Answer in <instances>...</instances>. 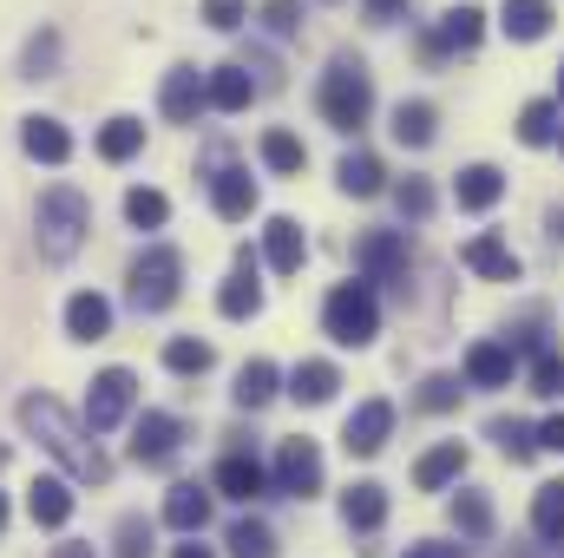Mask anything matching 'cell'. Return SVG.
<instances>
[{
	"mask_svg": "<svg viewBox=\"0 0 564 558\" xmlns=\"http://www.w3.org/2000/svg\"><path fill=\"white\" fill-rule=\"evenodd\" d=\"M20 427H26V433H33V440H40L73 480H93V486L112 480V460L99 453V440H86V427L66 415L53 395H26V401H20Z\"/></svg>",
	"mask_w": 564,
	"mask_h": 558,
	"instance_id": "cell-1",
	"label": "cell"
},
{
	"mask_svg": "<svg viewBox=\"0 0 564 558\" xmlns=\"http://www.w3.org/2000/svg\"><path fill=\"white\" fill-rule=\"evenodd\" d=\"M86 230H93V204H86L73 184L40 191L33 244H40V257H46V264H73V257H79V244H86Z\"/></svg>",
	"mask_w": 564,
	"mask_h": 558,
	"instance_id": "cell-2",
	"label": "cell"
},
{
	"mask_svg": "<svg viewBox=\"0 0 564 558\" xmlns=\"http://www.w3.org/2000/svg\"><path fill=\"white\" fill-rule=\"evenodd\" d=\"M315 106H322V119H328L335 132H361V126H368V112H375V79H368V66H361L355 53L328 60Z\"/></svg>",
	"mask_w": 564,
	"mask_h": 558,
	"instance_id": "cell-3",
	"label": "cell"
},
{
	"mask_svg": "<svg viewBox=\"0 0 564 558\" xmlns=\"http://www.w3.org/2000/svg\"><path fill=\"white\" fill-rule=\"evenodd\" d=\"M322 329H328V342H341V348H368V342L381 335V302H375V289H368V282H335L328 302H322Z\"/></svg>",
	"mask_w": 564,
	"mask_h": 558,
	"instance_id": "cell-4",
	"label": "cell"
},
{
	"mask_svg": "<svg viewBox=\"0 0 564 558\" xmlns=\"http://www.w3.org/2000/svg\"><path fill=\"white\" fill-rule=\"evenodd\" d=\"M132 309L139 315H158V309H171L177 302V282H184V257L171 250V244H151L132 257Z\"/></svg>",
	"mask_w": 564,
	"mask_h": 558,
	"instance_id": "cell-5",
	"label": "cell"
},
{
	"mask_svg": "<svg viewBox=\"0 0 564 558\" xmlns=\"http://www.w3.org/2000/svg\"><path fill=\"white\" fill-rule=\"evenodd\" d=\"M132 401H139V375H132V368H106V375H93L86 427H93V433H112L119 420L132 415Z\"/></svg>",
	"mask_w": 564,
	"mask_h": 558,
	"instance_id": "cell-6",
	"label": "cell"
},
{
	"mask_svg": "<svg viewBox=\"0 0 564 558\" xmlns=\"http://www.w3.org/2000/svg\"><path fill=\"white\" fill-rule=\"evenodd\" d=\"M276 493H289V500H315L322 493V447L308 433L276 447Z\"/></svg>",
	"mask_w": 564,
	"mask_h": 558,
	"instance_id": "cell-7",
	"label": "cell"
},
{
	"mask_svg": "<svg viewBox=\"0 0 564 558\" xmlns=\"http://www.w3.org/2000/svg\"><path fill=\"white\" fill-rule=\"evenodd\" d=\"M388 433H394V401H361L355 415H348V427H341V447L355 453V460H375L381 447H388Z\"/></svg>",
	"mask_w": 564,
	"mask_h": 558,
	"instance_id": "cell-8",
	"label": "cell"
},
{
	"mask_svg": "<svg viewBox=\"0 0 564 558\" xmlns=\"http://www.w3.org/2000/svg\"><path fill=\"white\" fill-rule=\"evenodd\" d=\"M177 440H184L177 415H164V408H144L139 427H132V460H139V466H171V460H177Z\"/></svg>",
	"mask_w": 564,
	"mask_h": 558,
	"instance_id": "cell-9",
	"label": "cell"
},
{
	"mask_svg": "<svg viewBox=\"0 0 564 558\" xmlns=\"http://www.w3.org/2000/svg\"><path fill=\"white\" fill-rule=\"evenodd\" d=\"M355 264H361L368 282H401L408 277V237H401V230H368V237L355 244Z\"/></svg>",
	"mask_w": 564,
	"mask_h": 558,
	"instance_id": "cell-10",
	"label": "cell"
},
{
	"mask_svg": "<svg viewBox=\"0 0 564 558\" xmlns=\"http://www.w3.org/2000/svg\"><path fill=\"white\" fill-rule=\"evenodd\" d=\"M158 106H164V119H171V126H191V119L210 106V79H204L197 66H171V73H164Z\"/></svg>",
	"mask_w": 564,
	"mask_h": 558,
	"instance_id": "cell-11",
	"label": "cell"
},
{
	"mask_svg": "<svg viewBox=\"0 0 564 558\" xmlns=\"http://www.w3.org/2000/svg\"><path fill=\"white\" fill-rule=\"evenodd\" d=\"M164 526H171V533H184V539H197V533L210 526V486L177 480V486L164 493Z\"/></svg>",
	"mask_w": 564,
	"mask_h": 558,
	"instance_id": "cell-12",
	"label": "cell"
},
{
	"mask_svg": "<svg viewBox=\"0 0 564 558\" xmlns=\"http://www.w3.org/2000/svg\"><path fill=\"white\" fill-rule=\"evenodd\" d=\"M459 264H466L473 277H486V282H519V257H512V244L492 237V230H479V237L459 250Z\"/></svg>",
	"mask_w": 564,
	"mask_h": 558,
	"instance_id": "cell-13",
	"label": "cell"
},
{
	"mask_svg": "<svg viewBox=\"0 0 564 558\" xmlns=\"http://www.w3.org/2000/svg\"><path fill=\"white\" fill-rule=\"evenodd\" d=\"M210 486L224 493V500H237V506H250V500H263V486H270V473L250 460V453H224L217 460V473H210Z\"/></svg>",
	"mask_w": 564,
	"mask_h": 558,
	"instance_id": "cell-14",
	"label": "cell"
},
{
	"mask_svg": "<svg viewBox=\"0 0 564 558\" xmlns=\"http://www.w3.org/2000/svg\"><path fill=\"white\" fill-rule=\"evenodd\" d=\"M20 151H26L33 164H66V158H73V132H66L59 119L33 112V119H20Z\"/></svg>",
	"mask_w": 564,
	"mask_h": 558,
	"instance_id": "cell-15",
	"label": "cell"
},
{
	"mask_svg": "<svg viewBox=\"0 0 564 558\" xmlns=\"http://www.w3.org/2000/svg\"><path fill=\"white\" fill-rule=\"evenodd\" d=\"M302 257H308L302 224H295V217H270V224H263V264H270L276 277H295V270H302Z\"/></svg>",
	"mask_w": 564,
	"mask_h": 558,
	"instance_id": "cell-16",
	"label": "cell"
},
{
	"mask_svg": "<svg viewBox=\"0 0 564 558\" xmlns=\"http://www.w3.org/2000/svg\"><path fill=\"white\" fill-rule=\"evenodd\" d=\"M210 204H217V217H250L257 211V178L250 171H237V164H217V178H210Z\"/></svg>",
	"mask_w": 564,
	"mask_h": 558,
	"instance_id": "cell-17",
	"label": "cell"
},
{
	"mask_svg": "<svg viewBox=\"0 0 564 558\" xmlns=\"http://www.w3.org/2000/svg\"><path fill=\"white\" fill-rule=\"evenodd\" d=\"M66 335H73V342H106V335H112V302H106L99 289H79V296L66 302Z\"/></svg>",
	"mask_w": 564,
	"mask_h": 558,
	"instance_id": "cell-18",
	"label": "cell"
},
{
	"mask_svg": "<svg viewBox=\"0 0 564 558\" xmlns=\"http://www.w3.org/2000/svg\"><path fill=\"white\" fill-rule=\"evenodd\" d=\"M512 368H519V355L506 342H473L466 348V382L473 388H512Z\"/></svg>",
	"mask_w": 564,
	"mask_h": 558,
	"instance_id": "cell-19",
	"label": "cell"
},
{
	"mask_svg": "<svg viewBox=\"0 0 564 558\" xmlns=\"http://www.w3.org/2000/svg\"><path fill=\"white\" fill-rule=\"evenodd\" d=\"M341 519H348V533H381V526H388V486L355 480V486L341 493Z\"/></svg>",
	"mask_w": 564,
	"mask_h": 558,
	"instance_id": "cell-20",
	"label": "cell"
},
{
	"mask_svg": "<svg viewBox=\"0 0 564 558\" xmlns=\"http://www.w3.org/2000/svg\"><path fill=\"white\" fill-rule=\"evenodd\" d=\"M459 473H466V447L459 440H440V447H426L421 460H414V486L421 493H446Z\"/></svg>",
	"mask_w": 564,
	"mask_h": 558,
	"instance_id": "cell-21",
	"label": "cell"
},
{
	"mask_svg": "<svg viewBox=\"0 0 564 558\" xmlns=\"http://www.w3.org/2000/svg\"><path fill=\"white\" fill-rule=\"evenodd\" d=\"M217 309H224L230 322H243V315H257V309H263V282H257V264H250V250H243V264L224 277V289H217Z\"/></svg>",
	"mask_w": 564,
	"mask_h": 558,
	"instance_id": "cell-22",
	"label": "cell"
},
{
	"mask_svg": "<svg viewBox=\"0 0 564 558\" xmlns=\"http://www.w3.org/2000/svg\"><path fill=\"white\" fill-rule=\"evenodd\" d=\"M453 197H459V211H492L506 197V171L499 164H466L453 178Z\"/></svg>",
	"mask_w": 564,
	"mask_h": 558,
	"instance_id": "cell-23",
	"label": "cell"
},
{
	"mask_svg": "<svg viewBox=\"0 0 564 558\" xmlns=\"http://www.w3.org/2000/svg\"><path fill=\"white\" fill-rule=\"evenodd\" d=\"M26 513H33V526L59 533V526L73 519V486H66V480H33V486H26Z\"/></svg>",
	"mask_w": 564,
	"mask_h": 558,
	"instance_id": "cell-24",
	"label": "cell"
},
{
	"mask_svg": "<svg viewBox=\"0 0 564 558\" xmlns=\"http://www.w3.org/2000/svg\"><path fill=\"white\" fill-rule=\"evenodd\" d=\"M335 388H341V368H335V362H295V375H289V395H295L302 408L335 401Z\"/></svg>",
	"mask_w": 564,
	"mask_h": 558,
	"instance_id": "cell-25",
	"label": "cell"
},
{
	"mask_svg": "<svg viewBox=\"0 0 564 558\" xmlns=\"http://www.w3.org/2000/svg\"><path fill=\"white\" fill-rule=\"evenodd\" d=\"M499 26H506V40L532 46V40H545V33H552V0H506Z\"/></svg>",
	"mask_w": 564,
	"mask_h": 558,
	"instance_id": "cell-26",
	"label": "cell"
},
{
	"mask_svg": "<svg viewBox=\"0 0 564 558\" xmlns=\"http://www.w3.org/2000/svg\"><path fill=\"white\" fill-rule=\"evenodd\" d=\"M276 362H263V355H257V362H243V368H237V388H230V395H237V408H243V415H257V408H270V401H276Z\"/></svg>",
	"mask_w": 564,
	"mask_h": 558,
	"instance_id": "cell-27",
	"label": "cell"
},
{
	"mask_svg": "<svg viewBox=\"0 0 564 558\" xmlns=\"http://www.w3.org/2000/svg\"><path fill=\"white\" fill-rule=\"evenodd\" d=\"M479 33H486V13L479 7H453L446 20H440V33H426V53H446V46H479Z\"/></svg>",
	"mask_w": 564,
	"mask_h": 558,
	"instance_id": "cell-28",
	"label": "cell"
},
{
	"mask_svg": "<svg viewBox=\"0 0 564 558\" xmlns=\"http://www.w3.org/2000/svg\"><path fill=\"white\" fill-rule=\"evenodd\" d=\"M204 79H210V106H217V112H243V106L257 99V79H250V66H210Z\"/></svg>",
	"mask_w": 564,
	"mask_h": 558,
	"instance_id": "cell-29",
	"label": "cell"
},
{
	"mask_svg": "<svg viewBox=\"0 0 564 558\" xmlns=\"http://www.w3.org/2000/svg\"><path fill=\"white\" fill-rule=\"evenodd\" d=\"M532 533H539L545 546H564V480H545V486L532 493Z\"/></svg>",
	"mask_w": 564,
	"mask_h": 558,
	"instance_id": "cell-30",
	"label": "cell"
},
{
	"mask_svg": "<svg viewBox=\"0 0 564 558\" xmlns=\"http://www.w3.org/2000/svg\"><path fill=\"white\" fill-rule=\"evenodd\" d=\"M139 144H144V119H132V112H119V119L99 126V158H106V164L139 158Z\"/></svg>",
	"mask_w": 564,
	"mask_h": 558,
	"instance_id": "cell-31",
	"label": "cell"
},
{
	"mask_svg": "<svg viewBox=\"0 0 564 558\" xmlns=\"http://www.w3.org/2000/svg\"><path fill=\"white\" fill-rule=\"evenodd\" d=\"M335 178H341V191H348V197H375V191L388 184V171H381V158H375V151H348Z\"/></svg>",
	"mask_w": 564,
	"mask_h": 558,
	"instance_id": "cell-32",
	"label": "cell"
},
{
	"mask_svg": "<svg viewBox=\"0 0 564 558\" xmlns=\"http://www.w3.org/2000/svg\"><path fill=\"white\" fill-rule=\"evenodd\" d=\"M224 546H230V558H276V533L263 519H237L224 533Z\"/></svg>",
	"mask_w": 564,
	"mask_h": 558,
	"instance_id": "cell-33",
	"label": "cell"
},
{
	"mask_svg": "<svg viewBox=\"0 0 564 558\" xmlns=\"http://www.w3.org/2000/svg\"><path fill=\"white\" fill-rule=\"evenodd\" d=\"M394 139L414 144V151L433 144V106H426V99H401V106H394Z\"/></svg>",
	"mask_w": 564,
	"mask_h": 558,
	"instance_id": "cell-34",
	"label": "cell"
},
{
	"mask_svg": "<svg viewBox=\"0 0 564 558\" xmlns=\"http://www.w3.org/2000/svg\"><path fill=\"white\" fill-rule=\"evenodd\" d=\"M126 217H132L139 230H164L171 197H164V191H151V184H132V191H126Z\"/></svg>",
	"mask_w": 564,
	"mask_h": 558,
	"instance_id": "cell-35",
	"label": "cell"
},
{
	"mask_svg": "<svg viewBox=\"0 0 564 558\" xmlns=\"http://www.w3.org/2000/svg\"><path fill=\"white\" fill-rule=\"evenodd\" d=\"M164 368H171V375H204V368H210V342L171 335V342H164Z\"/></svg>",
	"mask_w": 564,
	"mask_h": 558,
	"instance_id": "cell-36",
	"label": "cell"
},
{
	"mask_svg": "<svg viewBox=\"0 0 564 558\" xmlns=\"http://www.w3.org/2000/svg\"><path fill=\"white\" fill-rule=\"evenodd\" d=\"M263 164H270V171H282V178H295V171L308 164V151H302V139H295V132H263Z\"/></svg>",
	"mask_w": 564,
	"mask_h": 558,
	"instance_id": "cell-37",
	"label": "cell"
},
{
	"mask_svg": "<svg viewBox=\"0 0 564 558\" xmlns=\"http://www.w3.org/2000/svg\"><path fill=\"white\" fill-rule=\"evenodd\" d=\"M53 66H59V33H53V26H40V33L26 40V53H20V73H26V79H46Z\"/></svg>",
	"mask_w": 564,
	"mask_h": 558,
	"instance_id": "cell-38",
	"label": "cell"
},
{
	"mask_svg": "<svg viewBox=\"0 0 564 558\" xmlns=\"http://www.w3.org/2000/svg\"><path fill=\"white\" fill-rule=\"evenodd\" d=\"M453 526H459L466 539H486V533H492V500H486V493H459V500H453Z\"/></svg>",
	"mask_w": 564,
	"mask_h": 558,
	"instance_id": "cell-39",
	"label": "cell"
},
{
	"mask_svg": "<svg viewBox=\"0 0 564 558\" xmlns=\"http://www.w3.org/2000/svg\"><path fill=\"white\" fill-rule=\"evenodd\" d=\"M519 139L525 144H552L558 139V106H552V99H532V106L519 112Z\"/></svg>",
	"mask_w": 564,
	"mask_h": 558,
	"instance_id": "cell-40",
	"label": "cell"
},
{
	"mask_svg": "<svg viewBox=\"0 0 564 558\" xmlns=\"http://www.w3.org/2000/svg\"><path fill=\"white\" fill-rule=\"evenodd\" d=\"M492 440H499V453H506V460H519V466L539 453V433H532L525 420H492Z\"/></svg>",
	"mask_w": 564,
	"mask_h": 558,
	"instance_id": "cell-41",
	"label": "cell"
},
{
	"mask_svg": "<svg viewBox=\"0 0 564 558\" xmlns=\"http://www.w3.org/2000/svg\"><path fill=\"white\" fill-rule=\"evenodd\" d=\"M414 401H421L426 415H446V408H459V375H426Z\"/></svg>",
	"mask_w": 564,
	"mask_h": 558,
	"instance_id": "cell-42",
	"label": "cell"
},
{
	"mask_svg": "<svg viewBox=\"0 0 564 558\" xmlns=\"http://www.w3.org/2000/svg\"><path fill=\"white\" fill-rule=\"evenodd\" d=\"M532 395H545V401H558V395H564V355L545 348V355L532 362Z\"/></svg>",
	"mask_w": 564,
	"mask_h": 558,
	"instance_id": "cell-43",
	"label": "cell"
},
{
	"mask_svg": "<svg viewBox=\"0 0 564 558\" xmlns=\"http://www.w3.org/2000/svg\"><path fill=\"white\" fill-rule=\"evenodd\" d=\"M119 558H151V519H139V513L119 519Z\"/></svg>",
	"mask_w": 564,
	"mask_h": 558,
	"instance_id": "cell-44",
	"label": "cell"
},
{
	"mask_svg": "<svg viewBox=\"0 0 564 558\" xmlns=\"http://www.w3.org/2000/svg\"><path fill=\"white\" fill-rule=\"evenodd\" d=\"M394 204H401V217H414V224H421L426 211H433V184H426V178H408V184H394Z\"/></svg>",
	"mask_w": 564,
	"mask_h": 558,
	"instance_id": "cell-45",
	"label": "cell"
},
{
	"mask_svg": "<svg viewBox=\"0 0 564 558\" xmlns=\"http://www.w3.org/2000/svg\"><path fill=\"white\" fill-rule=\"evenodd\" d=\"M204 20H210L217 33H237V26L250 20V0H204Z\"/></svg>",
	"mask_w": 564,
	"mask_h": 558,
	"instance_id": "cell-46",
	"label": "cell"
},
{
	"mask_svg": "<svg viewBox=\"0 0 564 558\" xmlns=\"http://www.w3.org/2000/svg\"><path fill=\"white\" fill-rule=\"evenodd\" d=\"M263 26H270V33H295V26H302V0H270V7H263Z\"/></svg>",
	"mask_w": 564,
	"mask_h": 558,
	"instance_id": "cell-47",
	"label": "cell"
},
{
	"mask_svg": "<svg viewBox=\"0 0 564 558\" xmlns=\"http://www.w3.org/2000/svg\"><path fill=\"white\" fill-rule=\"evenodd\" d=\"M361 7H368V20H375V26H388V20H401V7H408V0H361Z\"/></svg>",
	"mask_w": 564,
	"mask_h": 558,
	"instance_id": "cell-48",
	"label": "cell"
},
{
	"mask_svg": "<svg viewBox=\"0 0 564 558\" xmlns=\"http://www.w3.org/2000/svg\"><path fill=\"white\" fill-rule=\"evenodd\" d=\"M408 558H466L459 546H440V539H421V546H408Z\"/></svg>",
	"mask_w": 564,
	"mask_h": 558,
	"instance_id": "cell-49",
	"label": "cell"
},
{
	"mask_svg": "<svg viewBox=\"0 0 564 558\" xmlns=\"http://www.w3.org/2000/svg\"><path fill=\"white\" fill-rule=\"evenodd\" d=\"M539 447H552V453H564V415H552L545 427H539Z\"/></svg>",
	"mask_w": 564,
	"mask_h": 558,
	"instance_id": "cell-50",
	"label": "cell"
},
{
	"mask_svg": "<svg viewBox=\"0 0 564 558\" xmlns=\"http://www.w3.org/2000/svg\"><path fill=\"white\" fill-rule=\"evenodd\" d=\"M171 558H217V552H210V546H197V539H191V546H177V552H171Z\"/></svg>",
	"mask_w": 564,
	"mask_h": 558,
	"instance_id": "cell-51",
	"label": "cell"
},
{
	"mask_svg": "<svg viewBox=\"0 0 564 558\" xmlns=\"http://www.w3.org/2000/svg\"><path fill=\"white\" fill-rule=\"evenodd\" d=\"M53 558H99L93 546H53Z\"/></svg>",
	"mask_w": 564,
	"mask_h": 558,
	"instance_id": "cell-52",
	"label": "cell"
},
{
	"mask_svg": "<svg viewBox=\"0 0 564 558\" xmlns=\"http://www.w3.org/2000/svg\"><path fill=\"white\" fill-rule=\"evenodd\" d=\"M545 224H552V237H558V244H564V211H552V217H545Z\"/></svg>",
	"mask_w": 564,
	"mask_h": 558,
	"instance_id": "cell-53",
	"label": "cell"
},
{
	"mask_svg": "<svg viewBox=\"0 0 564 558\" xmlns=\"http://www.w3.org/2000/svg\"><path fill=\"white\" fill-rule=\"evenodd\" d=\"M0 526H7V493H0Z\"/></svg>",
	"mask_w": 564,
	"mask_h": 558,
	"instance_id": "cell-54",
	"label": "cell"
},
{
	"mask_svg": "<svg viewBox=\"0 0 564 558\" xmlns=\"http://www.w3.org/2000/svg\"><path fill=\"white\" fill-rule=\"evenodd\" d=\"M0 466H7V447H0Z\"/></svg>",
	"mask_w": 564,
	"mask_h": 558,
	"instance_id": "cell-55",
	"label": "cell"
},
{
	"mask_svg": "<svg viewBox=\"0 0 564 558\" xmlns=\"http://www.w3.org/2000/svg\"><path fill=\"white\" fill-rule=\"evenodd\" d=\"M558 86H564V73H558Z\"/></svg>",
	"mask_w": 564,
	"mask_h": 558,
	"instance_id": "cell-56",
	"label": "cell"
}]
</instances>
